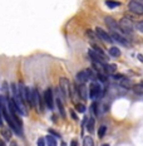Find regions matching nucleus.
I'll use <instances>...</instances> for the list:
<instances>
[{
    "label": "nucleus",
    "mask_w": 143,
    "mask_h": 146,
    "mask_svg": "<svg viewBox=\"0 0 143 146\" xmlns=\"http://www.w3.org/2000/svg\"><path fill=\"white\" fill-rule=\"evenodd\" d=\"M137 29L139 30L141 33H143V22H139V23H137Z\"/></svg>",
    "instance_id": "nucleus-26"
},
{
    "label": "nucleus",
    "mask_w": 143,
    "mask_h": 146,
    "mask_svg": "<svg viewBox=\"0 0 143 146\" xmlns=\"http://www.w3.org/2000/svg\"><path fill=\"white\" fill-rule=\"evenodd\" d=\"M3 136H4L7 140H10V137H11V133H10V131L9 130H3Z\"/></svg>",
    "instance_id": "nucleus-25"
},
{
    "label": "nucleus",
    "mask_w": 143,
    "mask_h": 146,
    "mask_svg": "<svg viewBox=\"0 0 143 146\" xmlns=\"http://www.w3.org/2000/svg\"><path fill=\"white\" fill-rule=\"evenodd\" d=\"M121 84L123 87H126V88H130V87H132V82H130L128 78H123V77H122L121 78Z\"/></svg>",
    "instance_id": "nucleus-18"
},
{
    "label": "nucleus",
    "mask_w": 143,
    "mask_h": 146,
    "mask_svg": "<svg viewBox=\"0 0 143 146\" xmlns=\"http://www.w3.org/2000/svg\"><path fill=\"white\" fill-rule=\"evenodd\" d=\"M78 91H79V96H80V98H83V100H87V97H88V91H87V87H86V84L84 83H82V84H79V87H78Z\"/></svg>",
    "instance_id": "nucleus-10"
},
{
    "label": "nucleus",
    "mask_w": 143,
    "mask_h": 146,
    "mask_svg": "<svg viewBox=\"0 0 143 146\" xmlns=\"http://www.w3.org/2000/svg\"><path fill=\"white\" fill-rule=\"evenodd\" d=\"M71 113H72V117L74 118V120H78V116H77V115H75L74 110H71Z\"/></svg>",
    "instance_id": "nucleus-29"
},
{
    "label": "nucleus",
    "mask_w": 143,
    "mask_h": 146,
    "mask_svg": "<svg viewBox=\"0 0 143 146\" xmlns=\"http://www.w3.org/2000/svg\"><path fill=\"white\" fill-rule=\"evenodd\" d=\"M71 146H78V142H77V140H73V141L71 142Z\"/></svg>",
    "instance_id": "nucleus-30"
},
{
    "label": "nucleus",
    "mask_w": 143,
    "mask_h": 146,
    "mask_svg": "<svg viewBox=\"0 0 143 146\" xmlns=\"http://www.w3.org/2000/svg\"><path fill=\"white\" fill-rule=\"evenodd\" d=\"M75 110L78 112H80V113H83V112H86V106L83 103H78V105H75Z\"/></svg>",
    "instance_id": "nucleus-24"
},
{
    "label": "nucleus",
    "mask_w": 143,
    "mask_h": 146,
    "mask_svg": "<svg viewBox=\"0 0 143 146\" xmlns=\"http://www.w3.org/2000/svg\"><path fill=\"white\" fill-rule=\"evenodd\" d=\"M0 146H5V142L3 140H0Z\"/></svg>",
    "instance_id": "nucleus-32"
},
{
    "label": "nucleus",
    "mask_w": 143,
    "mask_h": 146,
    "mask_svg": "<svg viewBox=\"0 0 143 146\" xmlns=\"http://www.w3.org/2000/svg\"><path fill=\"white\" fill-rule=\"evenodd\" d=\"M119 27H121V29L123 30L124 33H130L133 30V23L130 22L129 19H127V18H123V19L121 20Z\"/></svg>",
    "instance_id": "nucleus-6"
},
{
    "label": "nucleus",
    "mask_w": 143,
    "mask_h": 146,
    "mask_svg": "<svg viewBox=\"0 0 143 146\" xmlns=\"http://www.w3.org/2000/svg\"><path fill=\"white\" fill-rule=\"evenodd\" d=\"M59 84H60V90H62L63 96L68 97L69 93H71V83H69V80L65 77H62L59 80Z\"/></svg>",
    "instance_id": "nucleus-3"
},
{
    "label": "nucleus",
    "mask_w": 143,
    "mask_h": 146,
    "mask_svg": "<svg viewBox=\"0 0 143 146\" xmlns=\"http://www.w3.org/2000/svg\"><path fill=\"white\" fill-rule=\"evenodd\" d=\"M11 146H16V144H15V142H11Z\"/></svg>",
    "instance_id": "nucleus-33"
},
{
    "label": "nucleus",
    "mask_w": 143,
    "mask_h": 146,
    "mask_svg": "<svg viewBox=\"0 0 143 146\" xmlns=\"http://www.w3.org/2000/svg\"><path fill=\"white\" fill-rule=\"evenodd\" d=\"M86 73H87V76H88V78H89V80H92V81L97 80V72H94L92 68H87Z\"/></svg>",
    "instance_id": "nucleus-12"
},
{
    "label": "nucleus",
    "mask_w": 143,
    "mask_h": 146,
    "mask_svg": "<svg viewBox=\"0 0 143 146\" xmlns=\"http://www.w3.org/2000/svg\"><path fill=\"white\" fill-rule=\"evenodd\" d=\"M104 22H105V24H107V25L109 27V29H111L112 32L118 33V34H121V35H123V34H124V32L121 29L119 24L115 22V20H114L112 17H105V18H104Z\"/></svg>",
    "instance_id": "nucleus-1"
},
{
    "label": "nucleus",
    "mask_w": 143,
    "mask_h": 146,
    "mask_svg": "<svg viewBox=\"0 0 143 146\" xmlns=\"http://www.w3.org/2000/svg\"><path fill=\"white\" fill-rule=\"evenodd\" d=\"M87 34H88V36H90V38H93V39L96 38V35H97V34H94V33L92 32V30H88V32H87Z\"/></svg>",
    "instance_id": "nucleus-28"
},
{
    "label": "nucleus",
    "mask_w": 143,
    "mask_h": 146,
    "mask_svg": "<svg viewBox=\"0 0 143 146\" xmlns=\"http://www.w3.org/2000/svg\"><path fill=\"white\" fill-rule=\"evenodd\" d=\"M32 91V96H30V101H32V106H38L39 111H43V102L40 100V95H39L38 90L36 88H33Z\"/></svg>",
    "instance_id": "nucleus-2"
},
{
    "label": "nucleus",
    "mask_w": 143,
    "mask_h": 146,
    "mask_svg": "<svg viewBox=\"0 0 143 146\" xmlns=\"http://www.w3.org/2000/svg\"><path fill=\"white\" fill-rule=\"evenodd\" d=\"M87 127H88V131L89 132H93V127H94V120L93 118H89V120H87Z\"/></svg>",
    "instance_id": "nucleus-22"
},
{
    "label": "nucleus",
    "mask_w": 143,
    "mask_h": 146,
    "mask_svg": "<svg viewBox=\"0 0 143 146\" xmlns=\"http://www.w3.org/2000/svg\"><path fill=\"white\" fill-rule=\"evenodd\" d=\"M137 58L141 60V62H143V56H141V54H138V56H137Z\"/></svg>",
    "instance_id": "nucleus-31"
},
{
    "label": "nucleus",
    "mask_w": 143,
    "mask_h": 146,
    "mask_svg": "<svg viewBox=\"0 0 143 146\" xmlns=\"http://www.w3.org/2000/svg\"><path fill=\"white\" fill-rule=\"evenodd\" d=\"M89 96H90V98H93V100H97V98H99V97H102V90H100V86L98 83L94 82V83L90 84Z\"/></svg>",
    "instance_id": "nucleus-5"
},
{
    "label": "nucleus",
    "mask_w": 143,
    "mask_h": 146,
    "mask_svg": "<svg viewBox=\"0 0 143 146\" xmlns=\"http://www.w3.org/2000/svg\"><path fill=\"white\" fill-rule=\"evenodd\" d=\"M133 91H134L137 95H143V84H136L133 87Z\"/></svg>",
    "instance_id": "nucleus-21"
},
{
    "label": "nucleus",
    "mask_w": 143,
    "mask_h": 146,
    "mask_svg": "<svg viewBox=\"0 0 143 146\" xmlns=\"http://www.w3.org/2000/svg\"><path fill=\"white\" fill-rule=\"evenodd\" d=\"M104 68H105V72L107 73H113V72L117 71V67H115L114 64H109V63H105Z\"/></svg>",
    "instance_id": "nucleus-16"
},
{
    "label": "nucleus",
    "mask_w": 143,
    "mask_h": 146,
    "mask_svg": "<svg viewBox=\"0 0 143 146\" xmlns=\"http://www.w3.org/2000/svg\"><path fill=\"white\" fill-rule=\"evenodd\" d=\"M96 34H97V36H99L103 42H105V43H112V42H113L111 38V35H109L108 33H105L102 28H99V27L96 28Z\"/></svg>",
    "instance_id": "nucleus-8"
},
{
    "label": "nucleus",
    "mask_w": 143,
    "mask_h": 146,
    "mask_svg": "<svg viewBox=\"0 0 143 146\" xmlns=\"http://www.w3.org/2000/svg\"><path fill=\"white\" fill-rule=\"evenodd\" d=\"M102 146H109V144H103Z\"/></svg>",
    "instance_id": "nucleus-34"
},
{
    "label": "nucleus",
    "mask_w": 143,
    "mask_h": 146,
    "mask_svg": "<svg viewBox=\"0 0 143 146\" xmlns=\"http://www.w3.org/2000/svg\"><path fill=\"white\" fill-rule=\"evenodd\" d=\"M105 5H107L108 8H111V9H114V8L119 7L121 3L119 1H115V0H105Z\"/></svg>",
    "instance_id": "nucleus-13"
},
{
    "label": "nucleus",
    "mask_w": 143,
    "mask_h": 146,
    "mask_svg": "<svg viewBox=\"0 0 143 146\" xmlns=\"http://www.w3.org/2000/svg\"><path fill=\"white\" fill-rule=\"evenodd\" d=\"M92 50H94L96 53H98L99 56H103V57H105V53L103 52V49L102 48H99L97 44H94V43H92Z\"/></svg>",
    "instance_id": "nucleus-15"
},
{
    "label": "nucleus",
    "mask_w": 143,
    "mask_h": 146,
    "mask_svg": "<svg viewBox=\"0 0 143 146\" xmlns=\"http://www.w3.org/2000/svg\"><path fill=\"white\" fill-rule=\"evenodd\" d=\"M112 40H115L117 43H119L122 45H126V47H129V42L127 40L126 38H124L123 35H121V34H118V33H114V32H112Z\"/></svg>",
    "instance_id": "nucleus-9"
},
{
    "label": "nucleus",
    "mask_w": 143,
    "mask_h": 146,
    "mask_svg": "<svg viewBox=\"0 0 143 146\" xmlns=\"http://www.w3.org/2000/svg\"><path fill=\"white\" fill-rule=\"evenodd\" d=\"M77 81L79 82V83H86V82L89 80V78H88V76H87V73H86V71H82V72H79L78 74H77Z\"/></svg>",
    "instance_id": "nucleus-11"
},
{
    "label": "nucleus",
    "mask_w": 143,
    "mask_h": 146,
    "mask_svg": "<svg viewBox=\"0 0 143 146\" xmlns=\"http://www.w3.org/2000/svg\"><path fill=\"white\" fill-rule=\"evenodd\" d=\"M109 53H111L112 57H119L121 56V50L118 49L117 47H112L111 49H109Z\"/></svg>",
    "instance_id": "nucleus-20"
},
{
    "label": "nucleus",
    "mask_w": 143,
    "mask_h": 146,
    "mask_svg": "<svg viewBox=\"0 0 143 146\" xmlns=\"http://www.w3.org/2000/svg\"><path fill=\"white\" fill-rule=\"evenodd\" d=\"M45 141H47V144L48 146H57V140L53 137V136H50V135H48L47 137L44 139Z\"/></svg>",
    "instance_id": "nucleus-14"
},
{
    "label": "nucleus",
    "mask_w": 143,
    "mask_h": 146,
    "mask_svg": "<svg viewBox=\"0 0 143 146\" xmlns=\"http://www.w3.org/2000/svg\"><path fill=\"white\" fill-rule=\"evenodd\" d=\"M128 8H129V10L134 14H138V15L143 14V5L139 1H137V0H130L128 4Z\"/></svg>",
    "instance_id": "nucleus-4"
},
{
    "label": "nucleus",
    "mask_w": 143,
    "mask_h": 146,
    "mask_svg": "<svg viewBox=\"0 0 143 146\" xmlns=\"http://www.w3.org/2000/svg\"><path fill=\"white\" fill-rule=\"evenodd\" d=\"M38 146H45V140L43 137H40L38 140Z\"/></svg>",
    "instance_id": "nucleus-27"
},
{
    "label": "nucleus",
    "mask_w": 143,
    "mask_h": 146,
    "mask_svg": "<svg viewBox=\"0 0 143 146\" xmlns=\"http://www.w3.org/2000/svg\"><path fill=\"white\" fill-rule=\"evenodd\" d=\"M44 102H45V105L48 106V108L53 110V107H54V100H53V93H51L50 88H48V90L44 92Z\"/></svg>",
    "instance_id": "nucleus-7"
},
{
    "label": "nucleus",
    "mask_w": 143,
    "mask_h": 146,
    "mask_svg": "<svg viewBox=\"0 0 143 146\" xmlns=\"http://www.w3.org/2000/svg\"><path fill=\"white\" fill-rule=\"evenodd\" d=\"M57 106H58V108H59V111H60V115H62V117H65L64 107H63V103H62V101H60V98H57Z\"/></svg>",
    "instance_id": "nucleus-19"
},
{
    "label": "nucleus",
    "mask_w": 143,
    "mask_h": 146,
    "mask_svg": "<svg viewBox=\"0 0 143 146\" xmlns=\"http://www.w3.org/2000/svg\"><path fill=\"white\" fill-rule=\"evenodd\" d=\"M83 146H94V141L90 136H86L83 140Z\"/></svg>",
    "instance_id": "nucleus-17"
},
{
    "label": "nucleus",
    "mask_w": 143,
    "mask_h": 146,
    "mask_svg": "<svg viewBox=\"0 0 143 146\" xmlns=\"http://www.w3.org/2000/svg\"><path fill=\"white\" fill-rule=\"evenodd\" d=\"M105 132H107V127H105V126H100L99 130H98V136L102 139L103 136L105 135Z\"/></svg>",
    "instance_id": "nucleus-23"
}]
</instances>
